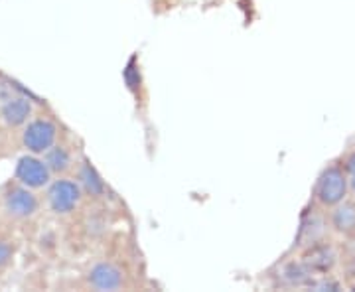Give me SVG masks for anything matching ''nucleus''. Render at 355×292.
<instances>
[{
	"label": "nucleus",
	"instance_id": "f257e3e1",
	"mask_svg": "<svg viewBox=\"0 0 355 292\" xmlns=\"http://www.w3.org/2000/svg\"><path fill=\"white\" fill-rule=\"evenodd\" d=\"M347 190V178L340 168H328L318 182V200L326 205H336L343 200Z\"/></svg>",
	"mask_w": 355,
	"mask_h": 292
},
{
	"label": "nucleus",
	"instance_id": "f03ea898",
	"mask_svg": "<svg viewBox=\"0 0 355 292\" xmlns=\"http://www.w3.org/2000/svg\"><path fill=\"white\" fill-rule=\"evenodd\" d=\"M81 198L79 186L71 180H58L48 191V202L55 214H69Z\"/></svg>",
	"mask_w": 355,
	"mask_h": 292
},
{
	"label": "nucleus",
	"instance_id": "7ed1b4c3",
	"mask_svg": "<svg viewBox=\"0 0 355 292\" xmlns=\"http://www.w3.org/2000/svg\"><path fill=\"white\" fill-rule=\"evenodd\" d=\"M58 128L50 121H34L24 130V146L30 153H48L55 140Z\"/></svg>",
	"mask_w": 355,
	"mask_h": 292
},
{
	"label": "nucleus",
	"instance_id": "20e7f679",
	"mask_svg": "<svg viewBox=\"0 0 355 292\" xmlns=\"http://www.w3.org/2000/svg\"><path fill=\"white\" fill-rule=\"evenodd\" d=\"M16 178L28 188H42L50 180V166L44 164L38 158L24 156L18 160L16 166Z\"/></svg>",
	"mask_w": 355,
	"mask_h": 292
},
{
	"label": "nucleus",
	"instance_id": "39448f33",
	"mask_svg": "<svg viewBox=\"0 0 355 292\" xmlns=\"http://www.w3.org/2000/svg\"><path fill=\"white\" fill-rule=\"evenodd\" d=\"M123 270L111 263H99L89 273V284L95 291H116L123 286Z\"/></svg>",
	"mask_w": 355,
	"mask_h": 292
},
{
	"label": "nucleus",
	"instance_id": "423d86ee",
	"mask_svg": "<svg viewBox=\"0 0 355 292\" xmlns=\"http://www.w3.org/2000/svg\"><path fill=\"white\" fill-rule=\"evenodd\" d=\"M6 209L14 217H30L38 209V200L24 188L12 190L6 196Z\"/></svg>",
	"mask_w": 355,
	"mask_h": 292
},
{
	"label": "nucleus",
	"instance_id": "0eeeda50",
	"mask_svg": "<svg viewBox=\"0 0 355 292\" xmlns=\"http://www.w3.org/2000/svg\"><path fill=\"white\" fill-rule=\"evenodd\" d=\"M2 119L6 121V125L10 127H18L28 121V117L32 113V107H30V101L24 99V97H12L8 103H4L2 107Z\"/></svg>",
	"mask_w": 355,
	"mask_h": 292
},
{
	"label": "nucleus",
	"instance_id": "6e6552de",
	"mask_svg": "<svg viewBox=\"0 0 355 292\" xmlns=\"http://www.w3.org/2000/svg\"><path fill=\"white\" fill-rule=\"evenodd\" d=\"M306 265L312 268V273H326L334 267L336 263V255L331 251L330 247L326 245H318L312 247V251L304 257Z\"/></svg>",
	"mask_w": 355,
	"mask_h": 292
},
{
	"label": "nucleus",
	"instance_id": "1a4fd4ad",
	"mask_svg": "<svg viewBox=\"0 0 355 292\" xmlns=\"http://www.w3.org/2000/svg\"><path fill=\"white\" fill-rule=\"evenodd\" d=\"M312 277V268L306 265V261H292L288 265H284L280 270V279L284 284L291 286H302Z\"/></svg>",
	"mask_w": 355,
	"mask_h": 292
},
{
	"label": "nucleus",
	"instance_id": "9d476101",
	"mask_svg": "<svg viewBox=\"0 0 355 292\" xmlns=\"http://www.w3.org/2000/svg\"><path fill=\"white\" fill-rule=\"evenodd\" d=\"M324 219L320 216H308L300 227V235H298V243L300 245H316L322 235H324Z\"/></svg>",
	"mask_w": 355,
	"mask_h": 292
},
{
	"label": "nucleus",
	"instance_id": "9b49d317",
	"mask_svg": "<svg viewBox=\"0 0 355 292\" xmlns=\"http://www.w3.org/2000/svg\"><path fill=\"white\" fill-rule=\"evenodd\" d=\"M334 227L342 233H352L355 231V203L347 202L340 205L336 212H334Z\"/></svg>",
	"mask_w": 355,
	"mask_h": 292
},
{
	"label": "nucleus",
	"instance_id": "f8f14e48",
	"mask_svg": "<svg viewBox=\"0 0 355 292\" xmlns=\"http://www.w3.org/2000/svg\"><path fill=\"white\" fill-rule=\"evenodd\" d=\"M79 178L83 182V186H85V190H87L89 196H95V198H99L105 194V184H103L101 176L95 172V168L91 164L81 166V174H79Z\"/></svg>",
	"mask_w": 355,
	"mask_h": 292
},
{
	"label": "nucleus",
	"instance_id": "ddd939ff",
	"mask_svg": "<svg viewBox=\"0 0 355 292\" xmlns=\"http://www.w3.org/2000/svg\"><path fill=\"white\" fill-rule=\"evenodd\" d=\"M46 164L50 166V170L53 172H65L69 168V154L62 146H55V148L48 151Z\"/></svg>",
	"mask_w": 355,
	"mask_h": 292
},
{
	"label": "nucleus",
	"instance_id": "4468645a",
	"mask_svg": "<svg viewBox=\"0 0 355 292\" xmlns=\"http://www.w3.org/2000/svg\"><path fill=\"white\" fill-rule=\"evenodd\" d=\"M10 259H12V247L8 243L0 241V268L6 267Z\"/></svg>",
	"mask_w": 355,
	"mask_h": 292
},
{
	"label": "nucleus",
	"instance_id": "2eb2a0df",
	"mask_svg": "<svg viewBox=\"0 0 355 292\" xmlns=\"http://www.w3.org/2000/svg\"><path fill=\"white\" fill-rule=\"evenodd\" d=\"M310 286L314 291H338V284L331 280H318V282H310Z\"/></svg>",
	"mask_w": 355,
	"mask_h": 292
},
{
	"label": "nucleus",
	"instance_id": "dca6fc26",
	"mask_svg": "<svg viewBox=\"0 0 355 292\" xmlns=\"http://www.w3.org/2000/svg\"><path fill=\"white\" fill-rule=\"evenodd\" d=\"M14 97L12 89L8 87V85H4V83H0V107L4 105V103H8Z\"/></svg>",
	"mask_w": 355,
	"mask_h": 292
},
{
	"label": "nucleus",
	"instance_id": "f3484780",
	"mask_svg": "<svg viewBox=\"0 0 355 292\" xmlns=\"http://www.w3.org/2000/svg\"><path fill=\"white\" fill-rule=\"evenodd\" d=\"M347 172H349V182H352V188L355 190V154L347 160Z\"/></svg>",
	"mask_w": 355,
	"mask_h": 292
}]
</instances>
